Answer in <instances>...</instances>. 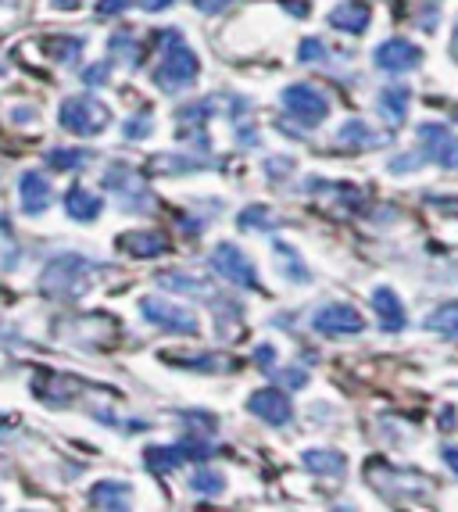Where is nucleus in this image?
I'll list each match as a JSON object with an SVG mask.
<instances>
[{"label":"nucleus","mask_w":458,"mask_h":512,"mask_svg":"<svg viewBox=\"0 0 458 512\" xmlns=\"http://www.w3.org/2000/svg\"><path fill=\"white\" fill-rule=\"evenodd\" d=\"M58 122L68 133H79V137H97L104 133V126L111 122L108 104H101L97 97H68L58 108Z\"/></svg>","instance_id":"1"},{"label":"nucleus","mask_w":458,"mask_h":512,"mask_svg":"<svg viewBox=\"0 0 458 512\" xmlns=\"http://www.w3.org/2000/svg\"><path fill=\"white\" fill-rule=\"evenodd\" d=\"M197 72H201V61H197V54L190 51L187 43L179 40V33L172 36V51L169 58H165V65L158 72H154V79H158V86L162 90H183V86H190L197 79Z\"/></svg>","instance_id":"2"},{"label":"nucleus","mask_w":458,"mask_h":512,"mask_svg":"<svg viewBox=\"0 0 458 512\" xmlns=\"http://www.w3.org/2000/svg\"><path fill=\"white\" fill-rule=\"evenodd\" d=\"M283 108L294 115L297 122H305V126H315V122H323L330 115V101H326L323 90H315L312 83H294L283 90Z\"/></svg>","instance_id":"3"},{"label":"nucleus","mask_w":458,"mask_h":512,"mask_svg":"<svg viewBox=\"0 0 458 512\" xmlns=\"http://www.w3.org/2000/svg\"><path fill=\"white\" fill-rule=\"evenodd\" d=\"M212 269L219 276H226L229 283H237V287H251V291L258 287V269L237 244H219L212 251Z\"/></svg>","instance_id":"4"},{"label":"nucleus","mask_w":458,"mask_h":512,"mask_svg":"<svg viewBox=\"0 0 458 512\" xmlns=\"http://www.w3.org/2000/svg\"><path fill=\"white\" fill-rule=\"evenodd\" d=\"M140 312L151 319L154 326H162V330H176V333H197V319L194 312L187 308L172 305L165 298H144L140 301Z\"/></svg>","instance_id":"5"},{"label":"nucleus","mask_w":458,"mask_h":512,"mask_svg":"<svg viewBox=\"0 0 458 512\" xmlns=\"http://www.w3.org/2000/svg\"><path fill=\"white\" fill-rule=\"evenodd\" d=\"M86 269H90V262L79 255H61L58 262H51V269L43 273V291L58 294V298H65V294H72V283H79L86 276Z\"/></svg>","instance_id":"6"},{"label":"nucleus","mask_w":458,"mask_h":512,"mask_svg":"<svg viewBox=\"0 0 458 512\" xmlns=\"http://www.w3.org/2000/svg\"><path fill=\"white\" fill-rule=\"evenodd\" d=\"M419 140H423L426 154H430L437 165L458 169V137L448 126H433V122H426V126H419Z\"/></svg>","instance_id":"7"},{"label":"nucleus","mask_w":458,"mask_h":512,"mask_svg":"<svg viewBox=\"0 0 458 512\" xmlns=\"http://www.w3.org/2000/svg\"><path fill=\"white\" fill-rule=\"evenodd\" d=\"M312 326L319 333H330V337H340V333H362V316H358L351 305H340V301H333V305H323L319 312L312 316Z\"/></svg>","instance_id":"8"},{"label":"nucleus","mask_w":458,"mask_h":512,"mask_svg":"<svg viewBox=\"0 0 458 512\" xmlns=\"http://www.w3.org/2000/svg\"><path fill=\"white\" fill-rule=\"evenodd\" d=\"M373 61L380 65L383 72H408V69H416L419 61H423V51H419L416 43H408V40H387L373 51Z\"/></svg>","instance_id":"9"},{"label":"nucleus","mask_w":458,"mask_h":512,"mask_svg":"<svg viewBox=\"0 0 458 512\" xmlns=\"http://www.w3.org/2000/svg\"><path fill=\"white\" fill-rule=\"evenodd\" d=\"M247 409L255 412L258 419H265V423H272V427H283V423H290L287 394L276 391V387H262V391L251 394V398H247Z\"/></svg>","instance_id":"10"},{"label":"nucleus","mask_w":458,"mask_h":512,"mask_svg":"<svg viewBox=\"0 0 458 512\" xmlns=\"http://www.w3.org/2000/svg\"><path fill=\"white\" fill-rule=\"evenodd\" d=\"M51 197H54L51 183L43 180L40 172H26V176H22V208H26L29 215H40L43 208L51 205Z\"/></svg>","instance_id":"11"},{"label":"nucleus","mask_w":458,"mask_h":512,"mask_svg":"<svg viewBox=\"0 0 458 512\" xmlns=\"http://www.w3.org/2000/svg\"><path fill=\"white\" fill-rule=\"evenodd\" d=\"M373 308H376V316H380L383 330L398 333L401 326H405V308H401L398 294L387 291V287H380V291H373Z\"/></svg>","instance_id":"12"},{"label":"nucleus","mask_w":458,"mask_h":512,"mask_svg":"<svg viewBox=\"0 0 458 512\" xmlns=\"http://www.w3.org/2000/svg\"><path fill=\"white\" fill-rule=\"evenodd\" d=\"M369 8L358 4V0H348V4H340V8L330 11V26L333 29H344V33H365L369 26Z\"/></svg>","instance_id":"13"},{"label":"nucleus","mask_w":458,"mask_h":512,"mask_svg":"<svg viewBox=\"0 0 458 512\" xmlns=\"http://www.w3.org/2000/svg\"><path fill=\"white\" fill-rule=\"evenodd\" d=\"M119 248L136 258H154L169 251V240H165L162 233H126V237L119 240Z\"/></svg>","instance_id":"14"},{"label":"nucleus","mask_w":458,"mask_h":512,"mask_svg":"<svg viewBox=\"0 0 458 512\" xmlns=\"http://www.w3.org/2000/svg\"><path fill=\"white\" fill-rule=\"evenodd\" d=\"M133 495V487L126 484V480H101V484L90 487V505H97V509H122L126 505V498Z\"/></svg>","instance_id":"15"},{"label":"nucleus","mask_w":458,"mask_h":512,"mask_svg":"<svg viewBox=\"0 0 458 512\" xmlns=\"http://www.w3.org/2000/svg\"><path fill=\"white\" fill-rule=\"evenodd\" d=\"M65 212L79 222H90V219H97V212H101V197L90 194L86 187H72L65 194Z\"/></svg>","instance_id":"16"},{"label":"nucleus","mask_w":458,"mask_h":512,"mask_svg":"<svg viewBox=\"0 0 458 512\" xmlns=\"http://www.w3.org/2000/svg\"><path fill=\"white\" fill-rule=\"evenodd\" d=\"M305 466L312 473H323V477H340V473H344V455L315 448V452H305Z\"/></svg>","instance_id":"17"},{"label":"nucleus","mask_w":458,"mask_h":512,"mask_svg":"<svg viewBox=\"0 0 458 512\" xmlns=\"http://www.w3.org/2000/svg\"><path fill=\"white\" fill-rule=\"evenodd\" d=\"M380 111L387 115V122H401L408 111V90L405 86H394V90H383L380 94Z\"/></svg>","instance_id":"18"},{"label":"nucleus","mask_w":458,"mask_h":512,"mask_svg":"<svg viewBox=\"0 0 458 512\" xmlns=\"http://www.w3.org/2000/svg\"><path fill=\"white\" fill-rule=\"evenodd\" d=\"M426 326H430L433 333H444V337L458 341V305H444V308H437V312H430Z\"/></svg>","instance_id":"19"},{"label":"nucleus","mask_w":458,"mask_h":512,"mask_svg":"<svg viewBox=\"0 0 458 512\" xmlns=\"http://www.w3.org/2000/svg\"><path fill=\"white\" fill-rule=\"evenodd\" d=\"M340 144H358V147H373V144H383V137H376V133H369V126L365 122H348V126L337 133Z\"/></svg>","instance_id":"20"},{"label":"nucleus","mask_w":458,"mask_h":512,"mask_svg":"<svg viewBox=\"0 0 458 512\" xmlns=\"http://www.w3.org/2000/svg\"><path fill=\"white\" fill-rule=\"evenodd\" d=\"M222 487H226V477L222 473H215V470H201V473H194V491L201 498H215V495H222Z\"/></svg>","instance_id":"21"},{"label":"nucleus","mask_w":458,"mask_h":512,"mask_svg":"<svg viewBox=\"0 0 458 512\" xmlns=\"http://www.w3.org/2000/svg\"><path fill=\"white\" fill-rule=\"evenodd\" d=\"M47 162H51L54 169H79V165L90 162V154L86 151H65V147H61V151L47 154Z\"/></svg>","instance_id":"22"},{"label":"nucleus","mask_w":458,"mask_h":512,"mask_svg":"<svg viewBox=\"0 0 458 512\" xmlns=\"http://www.w3.org/2000/svg\"><path fill=\"white\" fill-rule=\"evenodd\" d=\"M240 226H258V230H272V226H276V219L269 215V208H247V212L240 215Z\"/></svg>","instance_id":"23"},{"label":"nucleus","mask_w":458,"mask_h":512,"mask_svg":"<svg viewBox=\"0 0 458 512\" xmlns=\"http://www.w3.org/2000/svg\"><path fill=\"white\" fill-rule=\"evenodd\" d=\"M162 283L165 287H172V291H208L201 280H190V276H179V273H172V276H162Z\"/></svg>","instance_id":"24"},{"label":"nucleus","mask_w":458,"mask_h":512,"mask_svg":"<svg viewBox=\"0 0 458 512\" xmlns=\"http://www.w3.org/2000/svg\"><path fill=\"white\" fill-rule=\"evenodd\" d=\"M129 140H136V137H147L151 133V115H133V119L126 122V129H122Z\"/></svg>","instance_id":"25"},{"label":"nucleus","mask_w":458,"mask_h":512,"mask_svg":"<svg viewBox=\"0 0 458 512\" xmlns=\"http://www.w3.org/2000/svg\"><path fill=\"white\" fill-rule=\"evenodd\" d=\"M319 58H326L323 43H319V40H305V43H301V61H319Z\"/></svg>","instance_id":"26"},{"label":"nucleus","mask_w":458,"mask_h":512,"mask_svg":"<svg viewBox=\"0 0 458 512\" xmlns=\"http://www.w3.org/2000/svg\"><path fill=\"white\" fill-rule=\"evenodd\" d=\"M129 8V0H101L97 4V15H122Z\"/></svg>","instance_id":"27"},{"label":"nucleus","mask_w":458,"mask_h":512,"mask_svg":"<svg viewBox=\"0 0 458 512\" xmlns=\"http://www.w3.org/2000/svg\"><path fill=\"white\" fill-rule=\"evenodd\" d=\"M194 4H197V8L204 11V15H219V11L226 8L229 0H194Z\"/></svg>","instance_id":"28"},{"label":"nucleus","mask_w":458,"mask_h":512,"mask_svg":"<svg viewBox=\"0 0 458 512\" xmlns=\"http://www.w3.org/2000/svg\"><path fill=\"white\" fill-rule=\"evenodd\" d=\"M441 459L448 462L451 473H455V477H458V448H455V444H444V448H441Z\"/></svg>","instance_id":"29"},{"label":"nucleus","mask_w":458,"mask_h":512,"mask_svg":"<svg viewBox=\"0 0 458 512\" xmlns=\"http://www.w3.org/2000/svg\"><path fill=\"white\" fill-rule=\"evenodd\" d=\"M83 79H90V83H104V79H108V65H94L90 72H83Z\"/></svg>","instance_id":"30"},{"label":"nucleus","mask_w":458,"mask_h":512,"mask_svg":"<svg viewBox=\"0 0 458 512\" xmlns=\"http://www.w3.org/2000/svg\"><path fill=\"white\" fill-rule=\"evenodd\" d=\"M255 362H262V366H265V369H269V366H272V348H269V344H262V348H258V351H255Z\"/></svg>","instance_id":"31"},{"label":"nucleus","mask_w":458,"mask_h":512,"mask_svg":"<svg viewBox=\"0 0 458 512\" xmlns=\"http://www.w3.org/2000/svg\"><path fill=\"white\" fill-rule=\"evenodd\" d=\"M140 4H144V11H165L172 0H140Z\"/></svg>","instance_id":"32"}]
</instances>
